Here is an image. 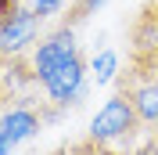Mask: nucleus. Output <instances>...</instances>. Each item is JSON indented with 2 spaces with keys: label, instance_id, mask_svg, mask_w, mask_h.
Returning <instances> with one entry per match:
<instances>
[{
  "label": "nucleus",
  "instance_id": "obj_17",
  "mask_svg": "<svg viewBox=\"0 0 158 155\" xmlns=\"http://www.w3.org/2000/svg\"><path fill=\"white\" fill-rule=\"evenodd\" d=\"M155 79H158V72H155Z\"/></svg>",
  "mask_w": 158,
  "mask_h": 155
},
{
  "label": "nucleus",
  "instance_id": "obj_6",
  "mask_svg": "<svg viewBox=\"0 0 158 155\" xmlns=\"http://www.w3.org/2000/svg\"><path fill=\"white\" fill-rule=\"evenodd\" d=\"M36 83V69L22 54H0V101H18Z\"/></svg>",
  "mask_w": 158,
  "mask_h": 155
},
{
  "label": "nucleus",
  "instance_id": "obj_16",
  "mask_svg": "<svg viewBox=\"0 0 158 155\" xmlns=\"http://www.w3.org/2000/svg\"><path fill=\"white\" fill-rule=\"evenodd\" d=\"M155 141H158V134H155Z\"/></svg>",
  "mask_w": 158,
  "mask_h": 155
},
{
  "label": "nucleus",
  "instance_id": "obj_13",
  "mask_svg": "<svg viewBox=\"0 0 158 155\" xmlns=\"http://www.w3.org/2000/svg\"><path fill=\"white\" fill-rule=\"evenodd\" d=\"M15 7H18V4H15V0H0V22L7 18V15H11V11H15Z\"/></svg>",
  "mask_w": 158,
  "mask_h": 155
},
{
  "label": "nucleus",
  "instance_id": "obj_7",
  "mask_svg": "<svg viewBox=\"0 0 158 155\" xmlns=\"http://www.w3.org/2000/svg\"><path fill=\"white\" fill-rule=\"evenodd\" d=\"M118 94H126L129 101H133V108H137V116L144 119V123H151V126L158 123V79H155V76L126 72Z\"/></svg>",
  "mask_w": 158,
  "mask_h": 155
},
{
  "label": "nucleus",
  "instance_id": "obj_3",
  "mask_svg": "<svg viewBox=\"0 0 158 155\" xmlns=\"http://www.w3.org/2000/svg\"><path fill=\"white\" fill-rule=\"evenodd\" d=\"M40 15L29 7H15L7 18L0 22V54H22L40 33Z\"/></svg>",
  "mask_w": 158,
  "mask_h": 155
},
{
  "label": "nucleus",
  "instance_id": "obj_1",
  "mask_svg": "<svg viewBox=\"0 0 158 155\" xmlns=\"http://www.w3.org/2000/svg\"><path fill=\"white\" fill-rule=\"evenodd\" d=\"M129 72L137 76L158 72V0H148L129 25Z\"/></svg>",
  "mask_w": 158,
  "mask_h": 155
},
{
  "label": "nucleus",
  "instance_id": "obj_9",
  "mask_svg": "<svg viewBox=\"0 0 158 155\" xmlns=\"http://www.w3.org/2000/svg\"><path fill=\"white\" fill-rule=\"evenodd\" d=\"M115 65H118L115 51H101L97 58H94V76H97V83H108V79L115 76Z\"/></svg>",
  "mask_w": 158,
  "mask_h": 155
},
{
  "label": "nucleus",
  "instance_id": "obj_5",
  "mask_svg": "<svg viewBox=\"0 0 158 155\" xmlns=\"http://www.w3.org/2000/svg\"><path fill=\"white\" fill-rule=\"evenodd\" d=\"M43 90H47L50 101H58V105H69V101L83 97V58L72 54L69 61H61V65L43 79Z\"/></svg>",
  "mask_w": 158,
  "mask_h": 155
},
{
  "label": "nucleus",
  "instance_id": "obj_18",
  "mask_svg": "<svg viewBox=\"0 0 158 155\" xmlns=\"http://www.w3.org/2000/svg\"><path fill=\"white\" fill-rule=\"evenodd\" d=\"M15 4H18V0H15Z\"/></svg>",
  "mask_w": 158,
  "mask_h": 155
},
{
  "label": "nucleus",
  "instance_id": "obj_15",
  "mask_svg": "<svg viewBox=\"0 0 158 155\" xmlns=\"http://www.w3.org/2000/svg\"><path fill=\"white\" fill-rule=\"evenodd\" d=\"M137 155H158V141H148V144L140 148V152H137Z\"/></svg>",
  "mask_w": 158,
  "mask_h": 155
},
{
  "label": "nucleus",
  "instance_id": "obj_10",
  "mask_svg": "<svg viewBox=\"0 0 158 155\" xmlns=\"http://www.w3.org/2000/svg\"><path fill=\"white\" fill-rule=\"evenodd\" d=\"M101 4H104V0H76V7H72V15L65 18V25H72V29H76L79 22L86 18V15H90L94 7H101Z\"/></svg>",
  "mask_w": 158,
  "mask_h": 155
},
{
  "label": "nucleus",
  "instance_id": "obj_11",
  "mask_svg": "<svg viewBox=\"0 0 158 155\" xmlns=\"http://www.w3.org/2000/svg\"><path fill=\"white\" fill-rule=\"evenodd\" d=\"M61 4H65V0H32V11H36L40 18H47V15H54Z\"/></svg>",
  "mask_w": 158,
  "mask_h": 155
},
{
  "label": "nucleus",
  "instance_id": "obj_12",
  "mask_svg": "<svg viewBox=\"0 0 158 155\" xmlns=\"http://www.w3.org/2000/svg\"><path fill=\"white\" fill-rule=\"evenodd\" d=\"M97 144V141H94ZM94 144H83V148H76V155H115V152H104V148H94Z\"/></svg>",
  "mask_w": 158,
  "mask_h": 155
},
{
  "label": "nucleus",
  "instance_id": "obj_8",
  "mask_svg": "<svg viewBox=\"0 0 158 155\" xmlns=\"http://www.w3.org/2000/svg\"><path fill=\"white\" fill-rule=\"evenodd\" d=\"M0 130H7V137L18 144V141H25V137H32L40 130V116L32 112V108H22L18 105V108H11L7 116L0 119Z\"/></svg>",
  "mask_w": 158,
  "mask_h": 155
},
{
  "label": "nucleus",
  "instance_id": "obj_14",
  "mask_svg": "<svg viewBox=\"0 0 158 155\" xmlns=\"http://www.w3.org/2000/svg\"><path fill=\"white\" fill-rule=\"evenodd\" d=\"M11 144H15V141L7 137V130H0V155H7V152H11Z\"/></svg>",
  "mask_w": 158,
  "mask_h": 155
},
{
  "label": "nucleus",
  "instance_id": "obj_4",
  "mask_svg": "<svg viewBox=\"0 0 158 155\" xmlns=\"http://www.w3.org/2000/svg\"><path fill=\"white\" fill-rule=\"evenodd\" d=\"M72 54H79V51H76V33H72V25H61V29H58V33H50V36L36 47V54H32L36 79L43 83V79H47L50 72L61 65V61H69Z\"/></svg>",
  "mask_w": 158,
  "mask_h": 155
},
{
  "label": "nucleus",
  "instance_id": "obj_2",
  "mask_svg": "<svg viewBox=\"0 0 158 155\" xmlns=\"http://www.w3.org/2000/svg\"><path fill=\"white\" fill-rule=\"evenodd\" d=\"M140 123L144 119L137 116V108H133V101H129L126 94H115L108 101V105L101 108L97 116H94V123H90V141H118V137H133L140 130Z\"/></svg>",
  "mask_w": 158,
  "mask_h": 155
}]
</instances>
